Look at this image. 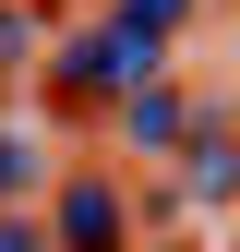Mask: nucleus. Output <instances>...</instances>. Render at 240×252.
<instances>
[{
	"mask_svg": "<svg viewBox=\"0 0 240 252\" xmlns=\"http://www.w3.org/2000/svg\"><path fill=\"white\" fill-rule=\"evenodd\" d=\"M180 120H192V108H180L168 84H132V108H120V132H132V144H180Z\"/></svg>",
	"mask_w": 240,
	"mask_h": 252,
	"instance_id": "obj_1",
	"label": "nucleus"
},
{
	"mask_svg": "<svg viewBox=\"0 0 240 252\" xmlns=\"http://www.w3.org/2000/svg\"><path fill=\"white\" fill-rule=\"evenodd\" d=\"M192 192H204V204L240 192V144H228V120H216V132H192Z\"/></svg>",
	"mask_w": 240,
	"mask_h": 252,
	"instance_id": "obj_2",
	"label": "nucleus"
},
{
	"mask_svg": "<svg viewBox=\"0 0 240 252\" xmlns=\"http://www.w3.org/2000/svg\"><path fill=\"white\" fill-rule=\"evenodd\" d=\"M120 240V204H108V180H72V252H108Z\"/></svg>",
	"mask_w": 240,
	"mask_h": 252,
	"instance_id": "obj_3",
	"label": "nucleus"
},
{
	"mask_svg": "<svg viewBox=\"0 0 240 252\" xmlns=\"http://www.w3.org/2000/svg\"><path fill=\"white\" fill-rule=\"evenodd\" d=\"M180 12H192V0H120V24H144V36H168Z\"/></svg>",
	"mask_w": 240,
	"mask_h": 252,
	"instance_id": "obj_4",
	"label": "nucleus"
},
{
	"mask_svg": "<svg viewBox=\"0 0 240 252\" xmlns=\"http://www.w3.org/2000/svg\"><path fill=\"white\" fill-rule=\"evenodd\" d=\"M24 180H36V156H24V144H0V192H24Z\"/></svg>",
	"mask_w": 240,
	"mask_h": 252,
	"instance_id": "obj_5",
	"label": "nucleus"
},
{
	"mask_svg": "<svg viewBox=\"0 0 240 252\" xmlns=\"http://www.w3.org/2000/svg\"><path fill=\"white\" fill-rule=\"evenodd\" d=\"M0 252H48V240H36V228H0Z\"/></svg>",
	"mask_w": 240,
	"mask_h": 252,
	"instance_id": "obj_6",
	"label": "nucleus"
}]
</instances>
